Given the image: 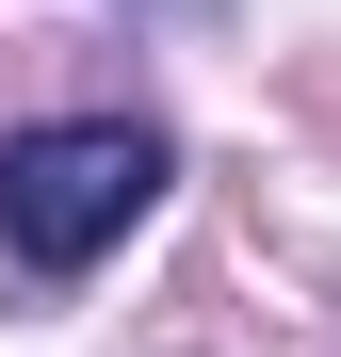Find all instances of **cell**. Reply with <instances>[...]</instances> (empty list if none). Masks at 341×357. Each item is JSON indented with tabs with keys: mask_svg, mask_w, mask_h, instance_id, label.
I'll use <instances>...</instances> for the list:
<instances>
[{
	"mask_svg": "<svg viewBox=\"0 0 341 357\" xmlns=\"http://www.w3.org/2000/svg\"><path fill=\"white\" fill-rule=\"evenodd\" d=\"M162 178H179V146L146 114H49V130L0 146V244L33 276H82V260H114L162 211Z\"/></svg>",
	"mask_w": 341,
	"mask_h": 357,
	"instance_id": "1",
	"label": "cell"
}]
</instances>
